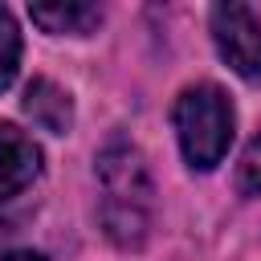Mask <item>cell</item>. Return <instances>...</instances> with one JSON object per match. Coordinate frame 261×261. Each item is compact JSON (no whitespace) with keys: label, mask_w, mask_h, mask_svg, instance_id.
<instances>
[{"label":"cell","mask_w":261,"mask_h":261,"mask_svg":"<svg viewBox=\"0 0 261 261\" xmlns=\"http://www.w3.org/2000/svg\"><path fill=\"white\" fill-rule=\"evenodd\" d=\"M98 179H102V224L122 249H139L151 228L155 188L147 175V163L135 147L110 143L98 155Z\"/></svg>","instance_id":"obj_1"},{"label":"cell","mask_w":261,"mask_h":261,"mask_svg":"<svg viewBox=\"0 0 261 261\" xmlns=\"http://www.w3.org/2000/svg\"><path fill=\"white\" fill-rule=\"evenodd\" d=\"M29 16L45 29V33H90L102 12L98 4H82V0H65V4H29Z\"/></svg>","instance_id":"obj_6"},{"label":"cell","mask_w":261,"mask_h":261,"mask_svg":"<svg viewBox=\"0 0 261 261\" xmlns=\"http://www.w3.org/2000/svg\"><path fill=\"white\" fill-rule=\"evenodd\" d=\"M16 65H20V33H16V20L8 16V8H0V90L12 86Z\"/></svg>","instance_id":"obj_7"},{"label":"cell","mask_w":261,"mask_h":261,"mask_svg":"<svg viewBox=\"0 0 261 261\" xmlns=\"http://www.w3.org/2000/svg\"><path fill=\"white\" fill-rule=\"evenodd\" d=\"M175 135L192 167H216L232 143V106L216 86H192L175 102Z\"/></svg>","instance_id":"obj_2"},{"label":"cell","mask_w":261,"mask_h":261,"mask_svg":"<svg viewBox=\"0 0 261 261\" xmlns=\"http://www.w3.org/2000/svg\"><path fill=\"white\" fill-rule=\"evenodd\" d=\"M212 37L224 61L245 77L261 86V20L249 4H216L212 8Z\"/></svg>","instance_id":"obj_3"},{"label":"cell","mask_w":261,"mask_h":261,"mask_svg":"<svg viewBox=\"0 0 261 261\" xmlns=\"http://www.w3.org/2000/svg\"><path fill=\"white\" fill-rule=\"evenodd\" d=\"M41 171V151L37 143L16 130L12 122H0V204L24 192Z\"/></svg>","instance_id":"obj_4"},{"label":"cell","mask_w":261,"mask_h":261,"mask_svg":"<svg viewBox=\"0 0 261 261\" xmlns=\"http://www.w3.org/2000/svg\"><path fill=\"white\" fill-rule=\"evenodd\" d=\"M0 261H45L41 253H29V249H20V253H8V257H0Z\"/></svg>","instance_id":"obj_9"},{"label":"cell","mask_w":261,"mask_h":261,"mask_svg":"<svg viewBox=\"0 0 261 261\" xmlns=\"http://www.w3.org/2000/svg\"><path fill=\"white\" fill-rule=\"evenodd\" d=\"M237 188L245 196H261V135L245 147V155L237 163Z\"/></svg>","instance_id":"obj_8"},{"label":"cell","mask_w":261,"mask_h":261,"mask_svg":"<svg viewBox=\"0 0 261 261\" xmlns=\"http://www.w3.org/2000/svg\"><path fill=\"white\" fill-rule=\"evenodd\" d=\"M24 114H29L41 130H49V135H65L69 122H73L69 94H65L61 86H53L49 77L29 82V90H24Z\"/></svg>","instance_id":"obj_5"}]
</instances>
